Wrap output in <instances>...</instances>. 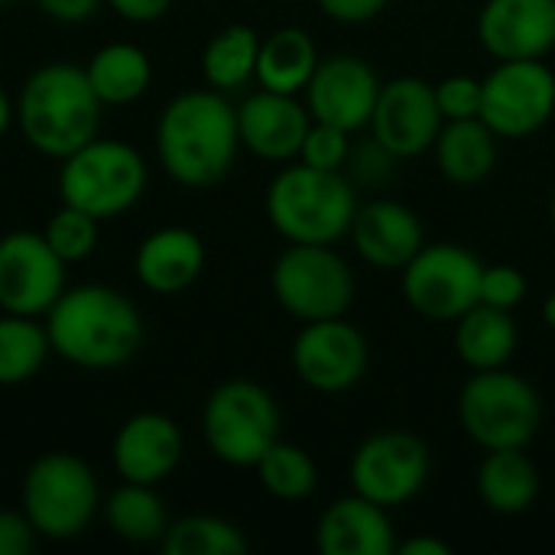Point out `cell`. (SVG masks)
<instances>
[{
    "mask_svg": "<svg viewBox=\"0 0 555 555\" xmlns=\"http://www.w3.org/2000/svg\"><path fill=\"white\" fill-rule=\"evenodd\" d=\"M260 33L247 23L221 26L202 49V78L215 91H237L254 81L257 55H260Z\"/></svg>",
    "mask_w": 555,
    "mask_h": 555,
    "instance_id": "28",
    "label": "cell"
},
{
    "mask_svg": "<svg viewBox=\"0 0 555 555\" xmlns=\"http://www.w3.org/2000/svg\"><path fill=\"white\" fill-rule=\"evenodd\" d=\"M485 263L462 244H423L420 254L400 270L406 306L429 322H455L478 306Z\"/></svg>",
    "mask_w": 555,
    "mask_h": 555,
    "instance_id": "10",
    "label": "cell"
},
{
    "mask_svg": "<svg viewBox=\"0 0 555 555\" xmlns=\"http://www.w3.org/2000/svg\"><path fill=\"white\" fill-rule=\"evenodd\" d=\"M36 530L23 517V511H0V555H26L36 546Z\"/></svg>",
    "mask_w": 555,
    "mask_h": 555,
    "instance_id": "37",
    "label": "cell"
},
{
    "mask_svg": "<svg viewBox=\"0 0 555 555\" xmlns=\"http://www.w3.org/2000/svg\"><path fill=\"white\" fill-rule=\"evenodd\" d=\"M7 3H13V0H0V7H7Z\"/></svg>",
    "mask_w": 555,
    "mask_h": 555,
    "instance_id": "45",
    "label": "cell"
},
{
    "mask_svg": "<svg viewBox=\"0 0 555 555\" xmlns=\"http://www.w3.org/2000/svg\"><path fill=\"white\" fill-rule=\"evenodd\" d=\"M442 124L436 85L416 75H400L380 85L367 127L393 159H413L433 150Z\"/></svg>",
    "mask_w": 555,
    "mask_h": 555,
    "instance_id": "15",
    "label": "cell"
},
{
    "mask_svg": "<svg viewBox=\"0 0 555 555\" xmlns=\"http://www.w3.org/2000/svg\"><path fill=\"white\" fill-rule=\"evenodd\" d=\"M527 289H530V283H527L520 267H514V263H485L481 286H478V302L514 312L527 299Z\"/></svg>",
    "mask_w": 555,
    "mask_h": 555,
    "instance_id": "35",
    "label": "cell"
},
{
    "mask_svg": "<svg viewBox=\"0 0 555 555\" xmlns=\"http://www.w3.org/2000/svg\"><path fill=\"white\" fill-rule=\"evenodd\" d=\"M205 263H208L205 241L182 224H166L150 231L133 254L137 283L153 296L185 293L192 283H198Z\"/></svg>",
    "mask_w": 555,
    "mask_h": 555,
    "instance_id": "21",
    "label": "cell"
},
{
    "mask_svg": "<svg viewBox=\"0 0 555 555\" xmlns=\"http://www.w3.org/2000/svg\"><path fill=\"white\" fill-rule=\"evenodd\" d=\"M85 75L104 107H127L150 91L153 59L137 42H107L91 52Z\"/></svg>",
    "mask_w": 555,
    "mask_h": 555,
    "instance_id": "25",
    "label": "cell"
},
{
    "mask_svg": "<svg viewBox=\"0 0 555 555\" xmlns=\"http://www.w3.org/2000/svg\"><path fill=\"white\" fill-rule=\"evenodd\" d=\"M498 143L501 137L481 117L446 120L433 143L436 166L452 185H478L498 166Z\"/></svg>",
    "mask_w": 555,
    "mask_h": 555,
    "instance_id": "24",
    "label": "cell"
},
{
    "mask_svg": "<svg viewBox=\"0 0 555 555\" xmlns=\"http://www.w3.org/2000/svg\"><path fill=\"white\" fill-rule=\"evenodd\" d=\"M348 237L358 257L377 270H403L426 244L420 215L397 198H374L358 205Z\"/></svg>",
    "mask_w": 555,
    "mask_h": 555,
    "instance_id": "20",
    "label": "cell"
},
{
    "mask_svg": "<svg viewBox=\"0 0 555 555\" xmlns=\"http://www.w3.org/2000/svg\"><path fill=\"white\" fill-rule=\"evenodd\" d=\"M257 472V481L260 488L276 498V501H286V504H296V501H306L312 498V491L319 488V468H315V459L302 449V446H293V442H283L276 439L263 459L254 465Z\"/></svg>",
    "mask_w": 555,
    "mask_h": 555,
    "instance_id": "31",
    "label": "cell"
},
{
    "mask_svg": "<svg viewBox=\"0 0 555 555\" xmlns=\"http://www.w3.org/2000/svg\"><path fill=\"white\" fill-rule=\"evenodd\" d=\"M241 153L237 107L224 91L192 88L176 94L156 120V159L182 189L221 182Z\"/></svg>",
    "mask_w": 555,
    "mask_h": 555,
    "instance_id": "1",
    "label": "cell"
},
{
    "mask_svg": "<svg viewBox=\"0 0 555 555\" xmlns=\"http://www.w3.org/2000/svg\"><path fill=\"white\" fill-rule=\"evenodd\" d=\"M185 455V436L166 413L143 410L120 423L111 442V465L120 481L159 488L176 475Z\"/></svg>",
    "mask_w": 555,
    "mask_h": 555,
    "instance_id": "17",
    "label": "cell"
},
{
    "mask_svg": "<svg viewBox=\"0 0 555 555\" xmlns=\"http://www.w3.org/2000/svg\"><path fill=\"white\" fill-rule=\"evenodd\" d=\"M289 361L296 377L315 393H345L358 387L371 367V345L361 328L341 319L302 322L293 338Z\"/></svg>",
    "mask_w": 555,
    "mask_h": 555,
    "instance_id": "13",
    "label": "cell"
},
{
    "mask_svg": "<svg viewBox=\"0 0 555 555\" xmlns=\"http://www.w3.org/2000/svg\"><path fill=\"white\" fill-rule=\"evenodd\" d=\"M104 524L117 540L146 546L166 537L169 514L153 485L120 481V488H114L104 501Z\"/></svg>",
    "mask_w": 555,
    "mask_h": 555,
    "instance_id": "29",
    "label": "cell"
},
{
    "mask_svg": "<svg viewBox=\"0 0 555 555\" xmlns=\"http://www.w3.org/2000/svg\"><path fill=\"white\" fill-rule=\"evenodd\" d=\"M319 46L315 39L299 26H280L270 36L260 39L257 72L254 81L267 91L280 94H302L315 65H319Z\"/></svg>",
    "mask_w": 555,
    "mask_h": 555,
    "instance_id": "27",
    "label": "cell"
},
{
    "mask_svg": "<svg viewBox=\"0 0 555 555\" xmlns=\"http://www.w3.org/2000/svg\"><path fill=\"white\" fill-rule=\"evenodd\" d=\"M270 289L296 322H322L348 315L358 283L335 244H289L273 260Z\"/></svg>",
    "mask_w": 555,
    "mask_h": 555,
    "instance_id": "9",
    "label": "cell"
},
{
    "mask_svg": "<svg viewBox=\"0 0 555 555\" xmlns=\"http://www.w3.org/2000/svg\"><path fill=\"white\" fill-rule=\"evenodd\" d=\"M20 504L36 537L49 543L78 540L104 507L94 468L75 452L39 455L23 475Z\"/></svg>",
    "mask_w": 555,
    "mask_h": 555,
    "instance_id": "5",
    "label": "cell"
},
{
    "mask_svg": "<svg viewBox=\"0 0 555 555\" xmlns=\"http://www.w3.org/2000/svg\"><path fill=\"white\" fill-rule=\"evenodd\" d=\"M475 29L498 62L546 59L555 49V0H485Z\"/></svg>",
    "mask_w": 555,
    "mask_h": 555,
    "instance_id": "19",
    "label": "cell"
},
{
    "mask_svg": "<svg viewBox=\"0 0 555 555\" xmlns=\"http://www.w3.org/2000/svg\"><path fill=\"white\" fill-rule=\"evenodd\" d=\"M114 16L127 23H156L172 10V0H104Z\"/></svg>",
    "mask_w": 555,
    "mask_h": 555,
    "instance_id": "39",
    "label": "cell"
},
{
    "mask_svg": "<svg viewBox=\"0 0 555 555\" xmlns=\"http://www.w3.org/2000/svg\"><path fill=\"white\" fill-rule=\"evenodd\" d=\"M436 101H439L442 120L481 117L485 78H475V75H449V78H442L436 85Z\"/></svg>",
    "mask_w": 555,
    "mask_h": 555,
    "instance_id": "36",
    "label": "cell"
},
{
    "mask_svg": "<svg viewBox=\"0 0 555 555\" xmlns=\"http://www.w3.org/2000/svg\"><path fill=\"white\" fill-rule=\"evenodd\" d=\"M540 312H543V322H546V328H553L555 332V289L550 293V296H546V299H543V309H540Z\"/></svg>",
    "mask_w": 555,
    "mask_h": 555,
    "instance_id": "43",
    "label": "cell"
},
{
    "mask_svg": "<svg viewBox=\"0 0 555 555\" xmlns=\"http://www.w3.org/2000/svg\"><path fill=\"white\" fill-rule=\"evenodd\" d=\"M65 260L42 231H10L0 237V312L46 319L65 293Z\"/></svg>",
    "mask_w": 555,
    "mask_h": 555,
    "instance_id": "14",
    "label": "cell"
},
{
    "mask_svg": "<svg viewBox=\"0 0 555 555\" xmlns=\"http://www.w3.org/2000/svg\"><path fill=\"white\" fill-rule=\"evenodd\" d=\"M13 124H16V98H10L7 88L0 85V140L7 137Z\"/></svg>",
    "mask_w": 555,
    "mask_h": 555,
    "instance_id": "42",
    "label": "cell"
},
{
    "mask_svg": "<svg viewBox=\"0 0 555 555\" xmlns=\"http://www.w3.org/2000/svg\"><path fill=\"white\" fill-rule=\"evenodd\" d=\"M104 0H36V7L55 20V23H65V26H75V23H85L98 13Z\"/></svg>",
    "mask_w": 555,
    "mask_h": 555,
    "instance_id": "40",
    "label": "cell"
},
{
    "mask_svg": "<svg viewBox=\"0 0 555 555\" xmlns=\"http://www.w3.org/2000/svg\"><path fill=\"white\" fill-rule=\"evenodd\" d=\"M150 182V166L137 146L114 137H94L59 166V198L98 221H114L137 208Z\"/></svg>",
    "mask_w": 555,
    "mask_h": 555,
    "instance_id": "6",
    "label": "cell"
},
{
    "mask_svg": "<svg viewBox=\"0 0 555 555\" xmlns=\"http://www.w3.org/2000/svg\"><path fill=\"white\" fill-rule=\"evenodd\" d=\"M520 332L514 312L494 306H472L462 319H455V351L465 367L472 371H494L507 367L517 354Z\"/></svg>",
    "mask_w": 555,
    "mask_h": 555,
    "instance_id": "26",
    "label": "cell"
},
{
    "mask_svg": "<svg viewBox=\"0 0 555 555\" xmlns=\"http://www.w3.org/2000/svg\"><path fill=\"white\" fill-rule=\"evenodd\" d=\"M322 13L335 23H345V26H358V23H371L377 20L390 0H319Z\"/></svg>",
    "mask_w": 555,
    "mask_h": 555,
    "instance_id": "38",
    "label": "cell"
},
{
    "mask_svg": "<svg viewBox=\"0 0 555 555\" xmlns=\"http://www.w3.org/2000/svg\"><path fill=\"white\" fill-rule=\"evenodd\" d=\"M315 550L322 555L397 553L390 511L354 491L348 498L332 501L315 520Z\"/></svg>",
    "mask_w": 555,
    "mask_h": 555,
    "instance_id": "22",
    "label": "cell"
},
{
    "mask_svg": "<svg viewBox=\"0 0 555 555\" xmlns=\"http://www.w3.org/2000/svg\"><path fill=\"white\" fill-rule=\"evenodd\" d=\"M49 247L65 260V263H81L98 250V234H101V221L75 205L55 208L42 228Z\"/></svg>",
    "mask_w": 555,
    "mask_h": 555,
    "instance_id": "33",
    "label": "cell"
},
{
    "mask_svg": "<svg viewBox=\"0 0 555 555\" xmlns=\"http://www.w3.org/2000/svg\"><path fill=\"white\" fill-rule=\"evenodd\" d=\"M380 78L374 72L371 62H364L361 55H328L319 59L302 101L312 114V120L322 124H335L348 133L364 130L374 117V104L380 94Z\"/></svg>",
    "mask_w": 555,
    "mask_h": 555,
    "instance_id": "16",
    "label": "cell"
},
{
    "mask_svg": "<svg viewBox=\"0 0 555 555\" xmlns=\"http://www.w3.org/2000/svg\"><path fill=\"white\" fill-rule=\"evenodd\" d=\"M550 221H553V228H555V192H553V202H550Z\"/></svg>",
    "mask_w": 555,
    "mask_h": 555,
    "instance_id": "44",
    "label": "cell"
},
{
    "mask_svg": "<svg viewBox=\"0 0 555 555\" xmlns=\"http://www.w3.org/2000/svg\"><path fill=\"white\" fill-rule=\"evenodd\" d=\"M104 104L85 65L55 59L26 75L16 94V127L46 159H65L101 133Z\"/></svg>",
    "mask_w": 555,
    "mask_h": 555,
    "instance_id": "3",
    "label": "cell"
},
{
    "mask_svg": "<svg viewBox=\"0 0 555 555\" xmlns=\"http://www.w3.org/2000/svg\"><path fill=\"white\" fill-rule=\"evenodd\" d=\"M555 114V72L543 59L498 62L485 78L481 120L501 140L540 133Z\"/></svg>",
    "mask_w": 555,
    "mask_h": 555,
    "instance_id": "12",
    "label": "cell"
},
{
    "mask_svg": "<svg viewBox=\"0 0 555 555\" xmlns=\"http://www.w3.org/2000/svg\"><path fill=\"white\" fill-rule=\"evenodd\" d=\"M459 423L485 452L527 449L543 426V400L537 387L511 367L472 371L459 393Z\"/></svg>",
    "mask_w": 555,
    "mask_h": 555,
    "instance_id": "7",
    "label": "cell"
},
{
    "mask_svg": "<svg viewBox=\"0 0 555 555\" xmlns=\"http://www.w3.org/2000/svg\"><path fill=\"white\" fill-rule=\"evenodd\" d=\"M309 124H312V114L306 101H299V94H280V91L260 88L237 104L241 150L267 163L299 159Z\"/></svg>",
    "mask_w": 555,
    "mask_h": 555,
    "instance_id": "18",
    "label": "cell"
},
{
    "mask_svg": "<svg viewBox=\"0 0 555 555\" xmlns=\"http://www.w3.org/2000/svg\"><path fill=\"white\" fill-rule=\"evenodd\" d=\"M52 345L42 319L0 312V387L29 384L49 361Z\"/></svg>",
    "mask_w": 555,
    "mask_h": 555,
    "instance_id": "30",
    "label": "cell"
},
{
    "mask_svg": "<svg viewBox=\"0 0 555 555\" xmlns=\"http://www.w3.org/2000/svg\"><path fill=\"white\" fill-rule=\"evenodd\" d=\"M52 354L81 371H117L143 348V315L120 289L104 283L65 286L46 312Z\"/></svg>",
    "mask_w": 555,
    "mask_h": 555,
    "instance_id": "2",
    "label": "cell"
},
{
    "mask_svg": "<svg viewBox=\"0 0 555 555\" xmlns=\"http://www.w3.org/2000/svg\"><path fill=\"white\" fill-rule=\"evenodd\" d=\"M299 163L325 172H345V166L351 163V133L335 124L312 120L299 150Z\"/></svg>",
    "mask_w": 555,
    "mask_h": 555,
    "instance_id": "34",
    "label": "cell"
},
{
    "mask_svg": "<svg viewBox=\"0 0 555 555\" xmlns=\"http://www.w3.org/2000/svg\"><path fill=\"white\" fill-rule=\"evenodd\" d=\"M280 406L254 380L234 377L218 384L202 406V436L208 452L231 468H254L280 439Z\"/></svg>",
    "mask_w": 555,
    "mask_h": 555,
    "instance_id": "8",
    "label": "cell"
},
{
    "mask_svg": "<svg viewBox=\"0 0 555 555\" xmlns=\"http://www.w3.org/2000/svg\"><path fill=\"white\" fill-rule=\"evenodd\" d=\"M433 455L429 446L406 429H384L367 436L348 465L354 494L397 511L410 504L429 481Z\"/></svg>",
    "mask_w": 555,
    "mask_h": 555,
    "instance_id": "11",
    "label": "cell"
},
{
    "mask_svg": "<svg viewBox=\"0 0 555 555\" xmlns=\"http://www.w3.org/2000/svg\"><path fill=\"white\" fill-rule=\"evenodd\" d=\"M159 546L166 555H244L250 550L237 524L224 517H211V514L169 520Z\"/></svg>",
    "mask_w": 555,
    "mask_h": 555,
    "instance_id": "32",
    "label": "cell"
},
{
    "mask_svg": "<svg viewBox=\"0 0 555 555\" xmlns=\"http://www.w3.org/2000/svg\"><path fill=\"white\" fill-rule=\"evenodd\" d=\"M400 555H452V546L436 537H410L406 543H397Z\"/></svg>",
    "mask_w": 555,
    "mask_h": 555,
    "instance_id": "41",
    "label": "cell"
},
{
    "mask_svg": "<svg viewBox=\"0 0 555 555\" xmlns=\"http://www.w3.org/2000/svg\"><path fill=\"white\" fill-rule=\"evenodd\" d=\"M475 488L491 514L520 517L540 498V468L527 455V449H494L485 452Z\"/></svg>",
    "mask_w": 555,
    "mask_h": 555,
    "instance_id": "23",
    "label": "cell"
},
{
    "mask_svg": "<svg viewBox=\"0 0 555 555\" xmlns=\"http://www.w3.org/2000/svg\"><path fill=\"white\" fill-rule=\"evenodd\" d=\"M267 221L286 244H338L348 237L358 198L345 172L283 166L267 185Z\"/></svg>",
    "mask_w": 555,
    "mask_h": 555,
    "instance_id": "4",
    "label": "cell"
}]
</instances>
